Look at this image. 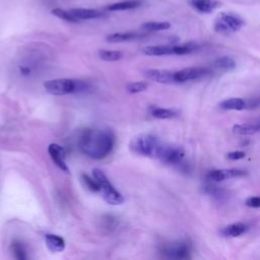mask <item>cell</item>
<instances>
[{"label":"cell","instance_id":"f1b7e54d","mask_svg":"<svg viewBox=\"0 0 260 260\" xmlns=\"http://www.w3.org/2000/svg\"><path fill=\"white\" fill-rule=\"evenodd\" d=\"M81 180L83 182V184L91 190V191H100V186L98 184V182L96 181V179L93 177L91 178L89 175L86 174H81Z\"/></svg>","mask_w":260,"mask_h":260},{"label":"cell","instance_id":"d4e9b609","mask_svg":"<svg viewBox=\"0 0 260 260\" xmlns=\"http://www.w3.org/2000/svg\"><path fill=\"white\" fill-rule=\"evenodd\" d=\"M51 14L67 23H71V24L79 23V21L70 13V11H64L62 9H54V10H52Z\"/></svg>","mask_w":260,"mask_h":260},{"label":"cell","instance_id":"5b68a950","mask_svg":"<svg viewBox=\"0 0 260 260\" xmlns=\"http://www.w3.org/2000/svg\"><path fill=\"white\" fill-rule=\"evenodd\" d=\"M245 25V21L233 13H220L214 24V29L219 34H233L240 31Z\"/></svg>","mask_w":260,"mask_h":260},{"label":"cell","instance_id":"3957f363","mask_svg":"<svg viewBox=\"0 0 260 260\" xmlns=\"http://www.w3.org/2000/svg\"><path fill=\"white\" fill-rule=\"evenodd\" d=\"M47 93L53 96H64L68 94H77L86 91L88 84L81 80L70 78H57L44 82Z\"/></svg>","mask_w":260,"mask_h":260},{"label":"cell","instance_id":"7402d4cb","mask_svg":"<svg viewBox=\"0 0 260 260\" xmlns=\"http://www.w3.org/2000/svg\"><path fill=\"white\" fill-rule=\"evenodd\" d=\"M171 28V24L168 22H147L141 25V29L146 32H160L166 31Z\"/></svg>","mask_w":260,"mask_h":260},{"label":"cell","instance_id":"d6a6232c","mask_svg":"<svg viewBox=\"0 0 260 260\" xmlns=\"http://www.w3.org/2000/svg\"><path fill=\"white\" fill-rule=\"evenodd\" d=\"M258 124H259V125H260V120H259V121H258Z\"/></svg>","mask_w":260,"mask_h":260},{"label":"cell","instance_id":"4fadbf2b","mask_svg":"<svg viewBox=\"0 0 260 260\" xmlns=\"http://www.w3.org/2000/svg\"><path fill=\"white\" fill-rule=\"evenodd\" d=\"M143 54L147 56H168L175 55L174 46L169 45H158V46H147L142 49Z\"/></svg>","mask_w":260,"mask_h":260},{"label":"cell","instance_id":"7a4b0ae2","mask_svg":"<svg viewBox=\"0 0 260 260\" xmlns=\"http://www.w3.org/2000/svg\"><path fill=\"white\" fill-rule=\"evenodd\" d=\"M166 144L157 136L151 134H140L132 138L129 149L138 155L160 160Z\"/></svg>","mask_w":260,"mask_h":260},{"label":"cell","instance_id":"6da1fadb","mask_svg":"<svg viewBox=\"0 0 260 260\" xmlns=\"http://www.w3.org/2000/svg\"><path fill=\"white\" fill-rule=\"evenodd\" d=\"M115 134L108 128H85L77 138L79 150L94 160L108 157L115 146Z\"/></svg>","mask_w":260,"mask_h":260},{"label":"cell","instance_id":"9c48e42d","mask_svg":"<svg viewBox=\"0 0 260 260\" xmlns=\"http://www.w3.org/2000/svg\"><path fill=\"white\" fill-rule=\"evenodd\" d=\"M48 152L50 154L51 159L53 160V162L55 163V165L63 172L65 173H69V169L68 166L65 162V158H66V152L65 149L60 146L57 143H51L48 147Z\"/></svg>","mask_w":260,"mask_h":260},{"label":"cell","instance_id":"1f68e13d","mask_svg":"<svg viewBox=\"0 0 260 260\" xmlns=\"http://www.w3.org/2000/svg\"><path fill=\"white\" fill-rule=\"evenodd\" d=\"M245 204L249 207H254V209H257V207H260V197L259 196L249 197L246 199Z\"/></svg>","mask_w":260,"mask_h":260},{"label":"cell","instance_id":"2e32d148","mask_svg":"<svg viewBox=\"0 0 260 260\" xmlns=\"http://www.w3.org/2000/svg\"><path fill=\"white\" fill-rule=\"evenodd\" d=\"M248 229H249L248 226L243 223H235V224H231V225L225 227L221 231V234L225 237L235 238V237H239V236L245 234L248 231Z\"/></svg>","mask_w":260,"mask_h":260},{"label":"cell","instance_id":"30bf717a","mask_svg":"<svg viewBox=\"0 0 260 260\" xmlns=\"http://www.w3.org/2000/svg\"><path fill=\"white\" fill-rule=\"evenodd\" d=\"M246 172L240 169H226V170H212L206 174V179L212 182H222L231 178H238L245 176Z\"/></svg>","mask_w":260,"mask_h":260},{"label":"cell","instance_id":"ffe728a7","mask_svg":"<svg viewBox=\"0 0 260 260\" xmlns=\"http://www.w3.org/2000/svg\"><path fill=\"white\" fill-rule=\"evenodd\" d=\"M233 131L239 135H252L260 131V125L257 123H245L237 124L233 127Z\"/></svg>","mask_w":260,"mask_h":260},{"label":"cell","instance_id":"7c38bea8","mask_svg":"<svg viewBox=\"0 0 260 260\" xmlns=\"http://www.w3.org/2000/svg\"><path fill=\"white\" fill-rule=\"evenodd\" d=\"M70 13L80 22V21H88V20H97L106 18L107 14L102 11L92 10V9H72Z\"/></svg>","mask_w":260,"mask_h":260},{"label":"cell","instance_id":"cb8c5ba5","mask_svg":"<svg viewBox=\"0 0 260 260\" xmlns=\"http://www.w3.org/2000/svg\"><path fill=\"white\" fill-rule=\"evenodd\" d=\"M197 49H198V45L193 42L174 46L175 55H187V54H190V53H192V52L196 51Z\"/></svg>","mask_w":260,"mask_h":260},{"label":"cell","instance_id":"e0dca14e","mask_svg":"<svg viewBox=\"0 0 260 260\" xmlns=\"http://www.w3.org/2000/svg\"><path fill=\"white\" fill-rule=\"evenodd\" d=\"M140 6H141V3L139 0H127V2L115 3V4L109 5L105 8V10L107 12H122V11L135 10Z\"/></svg>","mask_w":260,"mask_h":260},{"label":"cell","instance_id":"484cf974","mask_svg":"<svg viewBox=\"0 0 260 260\" xmlns=\"http://www.w3.org/2000/svg\"><path fill=\"white\" fill-rule=\"evenodd\" d=\"M99 57L105 61H118L123 57L122 52L120 51H110V50H101L99 51Z\"/></svg>","mask_w":260,"mask_h":260},{"label":"cell","instance_id":"8992f818","mask_svg":"<svg viewBox=\"0 0 260 260\" xmlns=\"http://www.w3.org/2000/svg\"><path fill=\"white\" fill-rule=\"evenodd\" d=\"M161 253L171 259H188L191 254V246L186 242H175L163 245Z\"/></svg>","mask_w":260,"mask_h":260},{"label":"cell","instance_id":"f546056e","mask_svg":"<svg viewBox=\"0 0 260 260\" xmlns=\"http://www.w3.org/2000/svg\"><path fill=\"white\" fill-rule=\"evenodd\" d=\"M204 192L207 193L209 195L218 197V198H222L223 196H225V190L222 188H219L218 186L215 185H207L204 187Z\"/></svg>","mask_w":260,"mask_h":260},{"label":"cell","instance_id":"5bb4252c","mask_svg":"<svg viewBox=\"0 0 260 260\" xmlns=\"http://www.w3.org/2000/svg\"><path fill=\"white\" fill-rule=\"evenodd\" d=\"M189 4L201 14H211L220 6L216 0H189Z\"/></svg>","mask_w":260,"mask_h":260},{"label":"cell","instance_id":"d6986e66","mask_svg":"<svg viewBox=\"0 0 260 260\" xmlns=\"http://www.w3.org/2000/svg\"><path fill=\"white\" fill-rule=\"evenodd\" d=\"M142 35L138 33H133V32H127V33H114L109 35L106 40L107 42L110 43H122V42H128V41H133L140 39Z\"/></svg>","mask_w":260,"mask_h":260},{"label":"cell","instance_id":"603a6c76","mask_svg":"<svg viewBox=\"0 0 260 260\" xmlns=\"http://www.w3.org/2000/svg\"><path fill=\"white\" fill-rule=\"evenodd\" d=\"M151 116L157 119H171L177 116V113L174 110L171 109H165V108H158L154 107L150 110Z\"/></svg>","mask_w":260,"mask_h":260},{"label":"cell","instance_id":"44dd1931","mask_svg":"<svg viewBox=\"0 0 260 260\" xmlns=\"http://www.w3.org/2000/svg\"><path fill=\"white\" fill-rule=\"evenodd\" d=\"M236 61L229 56H222L214 61V67L223 71L234 70L236 68Z\"/></svg>","mask_w":260,"mask_h":260},{"label":"cell","instance_id":"83f0119b","mask_svg":"<svg viewBox=\"0 0 260 260\" xmlns=\"http://www.w3.org/2000/svg\"><path fill=\"white\" fill-rule=\"evenodd\" d=\"M147 88H148L147 82H145V81H136V82L129 83L126 89L131 94H137V93L144 92Z\"/></svg>","mask_w":260,"mask_h":260},{"label":"cell","instance_id":"8fae6325","mask_svg":"<svg viewBox=\"0 0 260 260\" xmlns=\"http://www.w3.org/2000/svg\"><path fill=\"white\" fill-rule=\"evenodd\" d=\"M144 75L148 79L159 83H176L175 71L165 69H148L144 72Z\"/></svg>","mask_w":260,"mask_h":260},{"label":"cell","instance_id":"4316f807","mask_svg":"<svg viewBox=\"0 0 260 260\" xmlns=\"http://www.w3.org/2000/svg\"><path fill=\"white\" fill-rule=\"evenodd\" d=\"M12 250H13L15 258L20 259V260L27 259L28 256H27V253H26V249H25V247L23 246L22 243H20L18 241H15L12 245Z\"/></svg>","mask_w":260,"mask_h":260},{"label":"cell","instance_id":"ac0fdd59","mask_svg":"<svg viewBox=\"0 0 260 260\" xmlns=\"http://www.w3.org/2000/svg\"><path fill=\"white\" fill-rule=\"evenodd\" d=\"M219 107L223 110H243L247 107V103L241 98H231L220 103Z\"/></svg>","mask_w":260,"mask_h":260},{"label":"cell","instance_id":"4dcf8cb0","mask_svg":"<svg viewBox=\"0 0 260 260\" xmlns=\"http://www.w3.org/2000/svg\"><path fill=\"white\" fill-rule=\"evenodd\" d=\"M245 155H246V154H245L244 151H240V150L231 151V152L227 153V159H228V160H231V161H238V160L244 159Z\"/></svg>","mask_w":260,"mask_h":260},{"label":"cell","instance_id":"277c9868","mask_svg":"<svg viewBox=\"0 0 260 260\" xmlns=\"http://www.w3.org/2000/svg\"><path fill=\"white\" fill-rule=\"evenodd\" d=\"M93 177L96 179L100 186V192L107 203L111 205H120L124 202L122 194L116 190L113 184L110 182L106 174L99 169L93 170Z\"/></svg>","mask_w":260,"mask_h":260},{"label":"cell","instance_id":"ba28073f","mask_svg":"<svg viewBox=\"0 0 260 260\" xmlns=\"http://www.w3.org/2000/svg\"><path fill=\"white\" fill-rule=\"evenodd\" d=\"M184 154L185 152L182 147L166 144L164 151L160 158V161L167 165H177L182 162Z\"/></svg>","mask_w":260,"mask_h":260},{"label":"cell","instance_id":"52a82bcc","mask_svg":"<svg viewBox=\"0 0 260 260\" xmlns=\"http://www.w3.org/2000/svg\"><path fill=\"white\" fill-rule=\"evenodd\" d=\"M209 73H211V70L205 67L184 68L179 71H175V80H176V83L186 82V81L201 78Z\"/></svg>","mask_w":260,"mask_h":260},{"label":"cell","instance_id":"9a60e30c","mask_svg":"<svg viewBox=\"0 0 260 260\" xmlns=\"http://www.w3.org/2000/svg\"><path fill=\"white\" fill-rule=\"evenodd\" d=\"M45 242L51 252H62L65 249V241L62 237L54 234H46Z\"/></svg>","mask_w":260,"mask_h":260}]
</instances>
